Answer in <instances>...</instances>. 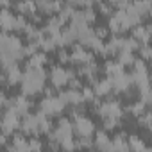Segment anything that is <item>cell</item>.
Here are the masks:
<instances>
[{
	"label": "cell",
	"mask_w": 152,
	"mask_h": 152,
	"mask_svg": "<svg viewBox=\"0 0 152 152\" xmlns=\"http://www.w3.org/2000/svg\"><path fill=\"white\" fill-rule=\"evenodd\" d=\"M45 81H47V73H45L43 66H27L25 64V70L22 72V79H20L22 93L27 97H34V95L41 93L45 88Z\"/></svg>",
	"instance_id": "cell-1"
},
{
	"label": "cell",
	"mask_w": 152,
	"mask_h": 152,
	"mask_svg": "<svg viewBox=\"0 0 152 152\" xmlns=\"http://www.w3.org/2000/svg\"><path fill=\"white\" fill-rule=\"evenodd\" d=\"M66 109V104L59 99V95H45L39 102V111L47 116H59Z\"/></svg>",
	"instance_id": "cell-2"
},
{
	"label": "cell",
	"mask_w": 152,
	"mask_h": 152,
	"mask_svg": "<svg viewBox=\"0 0 152 152\" xmlns=\"http://www.w3.org/2000/svg\"><path fill=\"white\" fill-rule=\"evenodd\" d=\"M66 138H73V125H72L70 118H61L57 122V127L48 132V141H54L59 145V141H63Z\"/></svg>",
	"instance_id": "cell-3"
},
{
	"label": "cell",
	"mask_w": 152,
	"mask_h": 152,
	"mask_svg": "<svg viewBox=\"0 0 152 152\" xmlns=\"http://www.w3.org/2000/svg\"><path fill=\"white\" fill-rule=\"evenodd\" d=\"M18 125H20V115L7 107L2 113V116H0V131L7 136H11L13 132L18 131Z\"/></svg>",
	"instance_id": "cell-4"
},
{
	"label": "cell",
	"mask_w": 152,
	"mask_h": 152,
	"mask_svg": "<svg viewBox=\"0 0 152 152\" xmlns=\"http://www.w3.org/2000/svg\"><path fill=\"white\" fill-rule=\"evenodd\" d=\"M97 115L100 118H120L124 116V107L118 100H106L100 102V106L97 107Z\"/></svg>",
	"instance_id": "cell-5"
},
{
	"label": "cell",
	"mask_w": 152,
	"mask_h": 152,
	"mask_svg": "<svg viewBox=\"0 0 152 152\" xmlns=\"http://www.w3.org/2000/svg\"><path fill=\"white\" fill-rule=\"evenodd\" d=\"M72 125H73V134H77L79 138H83V136L91 138L93 132H95V124H93L88 116H84V115H81V116H77V118H73Z\"/></svg>",
	"instance_id": "cell-6"
},
{
	"label": "cell",
	"mask_w": 152,
	"mask_h": 152,
	"mask_svg": "<svg viewBox=\"0 0 152 152\" xmlns=\"http://www.w3.org/2000/svg\"><path fill=\"white\" fill-rule=\"evenodd\" d=\"M95 57V54H91L86 47L83 45H75L72 47V52H70V64H75V66H81V64H86L88 61H91Z\"/></svg>",
	"instance_id": "cell-7"
},
{
	"label": "cell",
	"mask_w": 152,
	"mask_h": 152,
	"mask_svg": "<svg viewBox=\"0 0 152 152\" xmlns=\"http://www.w3.org/2000/svg\"><path fill=\"white\" fill-rule=\"evenodd\" d=\"M13 109V111H16L20 116H23L25 113H29V109L32 107V104H31V100L27 99V95H16V97H11L9 100H7V106H6V109Z\"/></svg>",
	"instance_id": "cell-8"
},
{
	"label": "cell",
	"mask_w": 152,
	"mask_h": 152,
	"mask_svg": "<svg viewBox=\"0 0 152 152\" xmlns=\"http://www.w3.org/2000/svg\"><path fill=\"white\" fill-rule=\"evenodd\" d=\"M48 79L52 83V88L61 90V88H64L68 84V79H70L68 77V70L64 66H54L50 70V73H48Z\"/></svg>",
	"instance_id": "cell-9"
},
{
	"label": "cell",
	"mask_w": 152,
	"mask_h": 152,
	"mask_svg": "<svg viewBox=\"0 0 152 152\" xmlns=\"http://www.w3.org/2000/svg\"><path fill=\"white\" fill-rule=\"evenodd\" d=\"M109 81H111V88H113L115 93H124L125 90H129V88L132 86V83H131V75H129L125 70L120 72V73H116V75H111Z\"/></svg>",
	"instance_id": "cell-10"
},
{
	"label": "cell",
	"mask_w": 152,
	"mask_h": 152,
	"mask_svg": "<svg viewBox=\"0 0 152 152\" xmlns=\"http://www.w3.org/2000/svg\"><path fill=\"white\" fill-rule=\"evenodd\" d=\"M57 95H59V99H61V100H63L66 106H77V104H84L81 90H75V88H66V90H61Z\"/></svg>",
	"instance_id": "cell-11"
},
{
	"label": "cell",
	"mask_w": 152,
	"mask_h": 152,
	"mask_svg": "<svg viewBox=\"0 0 152 152\" xmlns=\"http://www.w3.org/2000/svg\"><path fill=\"white\" fill-rule=\"evenodd\" d=\"M91 88H93V91H95V95H97L99 99H104V97H107L109 93H113L109 77H106V79H97V81L91 84Z\"/></svg>",
	"instance_id": "cell-12"
},
{
	"label": "cell",
	"mask_w": 152,
	"mask_h": 152,
	"mask_svg": "<svg viewBox=\"0 0 152 152\" xmlns=\"http://www.w3.org/2000/svg\"><path fill=\"white\" fill-rule=\"evenodd\" d=\"M4 75H6V84L7 86H15L22 79V68L18 66V63L16 64H11V66L4 68Z\"/></svg>",
	"instance_id": "cell-13"
},
{
	"label": "cell",
	"mask_w": 152,
	"mask_h": 152,
	"mask_svg": "<svg viewBox=\"0 0 152 152\" xmlns=\"http://www.w3.org/2000/svg\"><path fill=\"white\" fill-rule=\"evenodd\" d=\"M132 29V38L141 45V43H148V39H150V25H141V23H138V25H134V27H131Z\"/></svg>",
	"instance_id": "cell-14"
},
{
	"label": "cell",
	"mask_w": 152,
	"mask_h": 152,
	"mask_svg": "<svg viewBox=\"0 0 152 152\" xmlns=\"http://www.w3.org/2000/svg\"><path fill=\"white\" fill-rule=\"evenodd\" d=\"M6 148L9 150H29V138L23 132H13V143L6 145Z\"/></svg>",
	"instance_id": "cell-15"
},
{
	"label": "cell",
	"mask_w": 152,
	"mask_h": 152,
	"mask_svg": "<svg viewBox=\"0 0 152 152\" xmlns=\"http://www.w3.org/2000/svg\"><path fill=\"white\" fill-rule=\"evenodd\" d=\"M95 140H93V147L99 150H111V140L107 136L106 131H95Z\"/></svg>",
	"instance_id": "cell-16"
},
{
	"label": "cell",
	"mask_w": 152,
	"mask_h": 152,
	"mask_svg": "<svg viewBox=\"0 0 152 152\" xmlns=\"http://www.w3.org/2000/svg\"><path fill=\"white\" fill-rule=\"evenodd\" d=\"M13 25H15V15L9 9H0V29L4 32H9L13 31Z\"/></svg>",
	"instance_id": "cell-17"
},
{
	"label": "cell",
	"mask_w": 152,
	"mask_h": 152,
	"mask_svg": "<svg viewBox=\"0 0 152 152\" xmlns=\"http://www.w3.org/2000/svg\"><path fill=\"white\" fill-rule=\"evenodd\" d=\"M16 11L23 16H32L38 9H36V2L34 0H20L16 2Z\"/></svg>",
	"instance_id": "cell-18"
},
{
	"label": "cell",
	"mask_w": 152,
	"mask_h": 152,
	"mask_svg": "<svg viewBox=\"0 0 152 152\" xmlns=\"http://www.w3.org/2000/svg\"><path fill=\"white\" fill-rule=\"evenodd\" d=\"M147 107H148V106H147L145 102H141V100L138 99V100H136L134 104H131V106L124 107V115H125V113H129V115H132V116H136V118H138L140 115H143V113L147 111Z\"/></svg>",
	"instance_id": "cell-19"
},
{
	"label": "cell",
	"mask_w": 152,
	"mask_h": 152,
	"mask_svg": "<svg viewBox=\"0 0 152 152\" xmlns=\"http://www.w3.org/2000/svg\"><path fill=\"white\" fill-rule=\"evenodd\" d=\"M111 150H129L127 134H125V132H120V134H116V136L111 140Z\"/></svg>",
	"instance_id": "cell-20"
},
{
	"label": "cell",
	"mask_w": 152,
	"mask_h": 152,
	"mask_svg": "<svg viewBox=\"0 0 152 152\" xmlns=\"http://www.w3.org/2000/svg\"><path fill=\"white\" fill-rule=\"evenodd\" d=\"M47 61H48V57H47V54L43 52V50H36L31 57H29V61H27V66H45L47 64Z\"/></svg>",
	"instance_id": "cell-21"
},
{
	"label": "cell",
	"mask_w": 152,
	"mask_h": 152,
	"mask_svg": "<svg viewBox=\"0 0 152 152\" xmlns=\"http://www.w3.org/2000/svg\"><path fill=\"white\" fill-rule=\"evenodd\" d=\"M134 52H131V50H118L116 52V61L122 64V66H131L132 63H134Z\"/></svg>",
	"instance_id": "cell-22"
},
{
	"label": "cell",
	"mask_w": 152,
	"mask_h": 152,
	"mask_svg": "<svg viewBox=\"0 0 152 152\" xmlns=\"http://www.w3.org/2000/svg\"><path fill=\"white\" fill-rule=\"evenodd\" d=\"M127 145H129V150H140V152H145V150H148V147L143 143V140L141 138H138V136H127Z\"/></svg>",
	"instance_id": "cell-23"
},
{
	"label": "cell",
	"mask_w": 152,
	"mask_h": 152,
	"mask_svg": "<svg viewBox=\"0 0 152 152\" xmlns=\"http://www.w3.org/2000/svg\"><path fill=\"white\" fill-rule=\"evenodd\" d=\"M131 4L134 6V9L140 13L141 18L148 16V13H150V0H132Z\"/></svg>",
	"instance_id": "cell-24"
},
{
	"label": "cell",
	"mask_w": 152,
	"mask_h": 152,
	"mask_svg": "<svg viewBox=\"0 0 152 152\" xmlns=\"http://www.w3.org/2000/svg\"><path fill=\"white\" fill-rule=\"evenodd\" d=\"M124 70H125V66H122L118 61H107V63L104 64V72H106L107 77L116 75V73H120V72H124Z\"/></svg>",
	"instance_id": "cell-25"
},
{
	"label": "cell",
	"mask_w": 152,
	"mask_h": 152,
	"mask_svg": "<svg viewBox=\"0 0 152 152\" xmlns=\"http://www.w3.org/2000/svg\"><path fill=\"white\" fill-rule=\"evenodd\" d=\"M27 18L23 16V15H20V16H15V25H13V31H16V32H23L25 31V27H27Z\"/></svg>",
	"instance_id": "cell-26"
},
{
	"label": "cell",
	"mask_w": 152,
	"mask_h": 152,
	"mask_svg": "<svg viewBox=\"0 0 152 152\" xmlns=\"http://www.w3.org/2000/svg\"><path fill=\"white\" fill-rule=\"evenodd\" d=\"M150 122H152V115H150V111H148V109H147L143 115H140V116H138V124H140L141 127H145V129H150V127H152V124H150Z\"/></svg>",
	"instance_id": "cell-27"
},
{
	"label": "cell",
	"mask_w": 152,
	"mask_h": 152,
	"mask_svg": "<svg viewBox=\"0 0 152 152\" xmlns=\"http://www.w3.org/2000/svg\"><path fill=\"white\" fill-rule=\"evenodd\" d=\"M93 147V136L88 138V136H83L75 141V148H91Z\"/></svg>",
	"instance_id": "cell-28"
},
{
	"label": "cell",
	"mask_w": 152,
	"mask_h": 152,
	"mask_svg": "<svg viewBox=\"0 0 152 152\" xmlns=\"http://www.w3.org/2000/svg\"><path fill=\"white\" fill-rule=\"evenodd\" d=\"M81 93H83V100H84V102H93V100L97 99V95H95V91H93L91 86L81 88Z\"/></svg>",
	"instance_id": "cell-29"
},
{
	"label": "cell",
	"mask_w": 152,
	"mask_h": 152,
	"mask_svg": "<svg viewBox=\"0 0 152 152\" xmlns=\"http://www.w3.org/2000/svg\"><path fill=\"white\" fill-rule=\"evenodd\" d=\"M104 122V131H113L120 127V118H102Z\"/></svg>",
	"instance_id": "cell-30"
},
{
	"label": "cell",
	"mask_w": 152,
	"mask_h": 152,
	"mask_svg": "<svg viewBox=\"0 0 152 152\" xmlns=\"http://www.w3.org/2000/svg\"><path fill=\"white\" fill-rule=\"evenodd\" d=\"M138 54H140V59L148 61L150 59V47H148V43H141L138 47Z\"/></svg>",
	"instance_id": "cell-31"
},
{
	"label": "cell",
	"mask_w": 152,
	"mask_h": 152,
	"mask_svg": "<svg viewBox=\"0 0 152 152\" xmlns=\"http://www.w3.org/2000/svg\"><path fill=\"white\" fill-rule=\"evenodd\" d=\"M57 59H59L61 64H70V52H68L64 47H61V48L57 50Z\"/></svg>",
	"instance_id": "cell-32"
},
{
	"label": "cell",
	"mask_w": 152,
	"mask_h": 152,
	"mask_svg": "<svg viewBox=\"0 0 152 152\" xmlns=\"http://www.w3.org/2000/svg\"><path fill=\"white\" fill-rule=\"evenodd\" d=\"M97 4H99L100 15H104V16H111V15H113V7H111L107 2H102V0H100V2H97Z\"/></svg>",
	"instance_id": "cell-33"
},
{
	"label": "cell",
	"mask_w": 152,
	"mask_h": 152,
	"mask_svg": "<svg viewBox=\"0 0 152 152\" xmlns=\"http://www.w3.org/2000/svg\"><path fill=\"white\" fill-rule=\"evenodd\" d=\"M39 148H43V143L39 141V138L38 136L29 138V150H39Z\"/></svg>",
	"instance_id": "cell-34"
},
{
	"label": "cell",
	"mask_w": 152,
	"mask_h": 152,
	"mask_svg": "<svg viewBox=\"0 0 152 152\" xmlns=\"http://www.w3.org/2000/svg\"><path fill=\"white\" fill-rule=\"evenodd\" d=\"M129 2H131V0H107V4L111 7H115V9H124Z\"/></svg>",
	"instance_id": "cell-35"
},
{
	"label": "cell",
	"mask_w": 152,
	"mask_h": 152,
	"mask_svg": "<svg viewBox=\"0 0 152 152\" xmlns=\"http://www.w3.org/2000/svg\"><path fill=\"white\" fill-rule=\"evenodd\" d=\"M93 32H95V36H97V38H100V39H104V38H107V36H109L107 27H97V29H93Z\"/></svg>",
	"instance_id": "cell-36"
},
{
	"label": "cell",
	"mask_w": 152,
	"mask_h": 152,
	"mask_svg": "<svg viewBox=\"0 0 152 152\" xmlns=\"http://www.w3.org/2000/svg\"><path fill=\"white\" fill-rule=\"evenodd\" d=\"M7 145V134L0 132V147H6Z\"/></svg>",
	"instance_id": "cell-37"
},
{
	"label": "cell",
	"mask_w": 152,
	"mask_h": 152,
	"mask_svg": "<svg viewBox=\"0 0 152 152\" xmlns=\"http://www.w3.org/2000/svg\"><path fill=\"white\" fill-rule=\"evenodd\" d=\"M11 0H0V9H9Z\"/></svg>",
	"instance_id": "cell-38"
},
{
	"label": "cell",
	"mask_w": 152,
	"mask_h": 152,
	"mask_svg": "<svg viewBox=\"0 0 152 152\" xmlns=\"http://www.w3.org/2000/svg\"><path fill=\"white\" fill-rule=\"evenodd\" d=\"M0 116H2V113H0Z\"/></svg>",
	"instance_id": "cell-39"
}]
</instances>
